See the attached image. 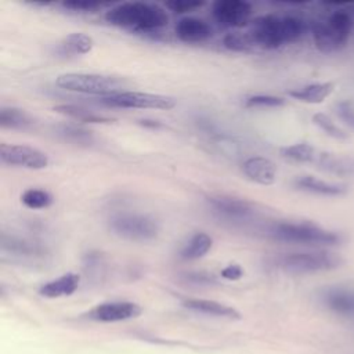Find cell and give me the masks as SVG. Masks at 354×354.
Instances as JSON below:
<instances>
[{
    "mask_svg": "<svg viewBox=\"0 0 354 354\" xmlns=\"http://www.w3.org/2000/svg\"><path fill=\"white\" fill-rule=\"evenodd\" d=\"M307 32L306 22L295 15H260L252 21L249 36L254 46L275 50L300 40Z\"/></svg>",
    "mask_w": 354,
    "mask_h": 354,
    "instance_id": "obj_1",
    "label": "cell"
},
{
    "mask_svg": "<svg viewBox=\"0 0 354 354\" xmlns=\"http://www.w3.org/2000/svg\"><path fill=\"white\" fill-rule=\"evenodd\" d=\"M105 21L111 25L137 32H155L169 24V15L158 4L129 1L111 7L105 12Z\"/></svg>",
    "mask_w": 354,
    "mask_h": 354,
    "instance_id": "obj_2",
    "label": "cell"
},
{
    "mask_svg": "<svg viewBox=\"0 0 354 354\" xmlns=\"http://www.w3.org/2000/svg\"><path fill=\"white\" fill-rule=\"evenodd\" d=\"M274 239L311 248H335L346 241V236L336 231L325 228L313 221H279L270 230Z\"/></svg>",
    "mask_w": 354,
    "mask_h": 354,
    "instance_id": "obj_3",
    "label": "cell"
},
{
    "mask_svg": "<svg viewBox=\"0 0 354 354\" xmlns=\"http://www.w3.org/2000/svg\"><path fill=\"white\" fill-rule=\"evenodd\" d=\"M351 30V14L346 10H336L324 21L317 22L311 29V35L318 51L322 54H335L347 47Z\"/></svg>",
    "mask_w": 354,
    "mask_h": 354,
    "instance_id": "obj_4",
    "label": "cell"
},
{
    "mask_svg": "<svg viewBox=\"0 0 354 354\" xmlns=\"http://www.w3.org/2000/svg\"><path fill=\"white\" fill-rule=\"evenodd\" d=\"M343 263V257L329 249L292 252L285 253L277 259V266L281 270L295 275L333 271L339 268Z\"/></svg>",
    "mask_w": 354,
    "mask_h": 354,
    "instance_id": "obj_5",
    "label": "cell"
},
{
    "mask_svg": "<svg viewBox=\"0 0 354 354\" xmlns=\"http://www.w3.org/2000/svg\"><path fill=\"white\" fill-rule=\"evenodd\" d=\"M55 84L59 88L68 91L109 97L122 93V88L126 86V82L123 79L108 75L69 72L59 75L55 79Z\"/></svg>",
    "mask_w": 354,
    "mask_h": 354,
    "instance_id": "obj_6",
    "label": "cell"
},
{
    "mask_svg": "<svg viewBox=\"0 0 354 354\" xmlns=\"http://www.w3.org/2000/svg\"><path fill=\"white\" fill-rule=\"evenodd\" d=\"M111 230L120 238L137 242L152 241L159 234L158 221L140 213H119L109 220Z\"/></svg>",
    "mask_w": 354,
    "mask_h": 354,
    "instance_id": "obj_7",
    "label": "cell"
},
{
    "mask_svg": "<svg viewBox=\"0 0 354 354\" xmlns=\"http://www.w3.org/2000/svg\"><path fill=\"white\" fill-rule=\"evenodd\" d=\"M101 102L111 108L130 109H171L176 106V100L169 95L142 93V91H122L109 97H102Z\"/></svg>",
    "mask_w": 354,
    "mask_h": 354,
    "instance_id": "obj_8",
    "label": "cell"
},
{
    "mask_svg": "<svg viewBox=\"0 0 354 354\" xmlns=\"http://www.w3.org/2000/svg\"><path fill=\"white\" fill-rule=\"evenodd\" d=\"M319 299L329 313L354 326V286H328L321 292Z\"/></svg>",
    "mask_w": 354,
    "mask_h": 354,
    "instance_id": "obj_9",
    "label": "cell"
},
{
    "mask_svg": "<svg viewBox=\"0 0 354 354\" xmlns=\"http://www.w3.org/2000/svg\"><path fill=\"white\" fill-rule=\"evenodd\" d=\"M0 159L3 163L30 170H41L48 165L47 153L37 148L21 144H1Z\"/></svg>",
    "mask_w": 354,
    "mask_h": 354,
    "instance_id": "obj_10",
    "label": "cell"
},
{
    "mask_svg": "<svg viewBox=\"0 0 354 354\" xmlns=\"http://www.w3.org/2000/svg\"><path fill=\"white\" fill-rule=\"evenodd\" d=\"M214 19L227 28H241L252 15V4L245 0H217L213 7Z\"/></svg>",
    "mask_w": 354,
    "mask_h": 354,
    "instance_id": "obj_11",
    "label": "cell"
},
{
    "mask_svg": "<svg viewBox=\"0 0 354 354\" xmlns=\"http://www.w3.org/2000/svg\"><path fill=\"white\" fill-rule=\"evenodd\" d=\"M141 314V307L133 301H111L102 303L91 308L87 315L101 322H116L136 318Z\"/></svg>",
    "mask_w": 354,
    "mask_h": 354,
    "instance_id": "obj_12",
    "label": "cell"
},
{
    "mask_svg": "<svg viewBox=\"0 0 354 354\" xmlns=\"http://www.w3.org/2000/svg\"><path fill=\"white\" fill-rule=\"evenodd\" d=\"M293 185L304 192L319 195V196H344L348 192V184L342 181H329L324 178H318L315 176H300L293 181Z\"/></svg>",
    "mask_w": 354,
    "mask_h": 354,
    "instance_id": "obj_13",
    "label": "cell"
},
{
    "mask_svg": "<svg viewBox=\"0 0 354 354\" xmlns=\"http://www.w3.org/2000/svg\"><path fill=\"white\" fill-rule=\"evenodd\" d=\"M207 202L214 209V212H217L218 214L227 218L242 220L253 214L252 205L245 199H239L228 195H216V196L207 198Z\"/></svg>",
    "mask_w": 354,
    "mask_h": 354,
    "instance_id": "obj_14",
    "label": "cell"
},
{
    "mask_svg": "<svg viewBox=\"0 0 354 354\" xmlns=\"http://www.w3.org/2000/svg\"><path fill=\"white\" fill-rule=\"evenodd\" d=\"M314 165L332 176L342 178H354V156L319 151Z\"/></svg>",
    "mask_w": 354,
    "mask_h": 354,
    "instance_id": "obj_15",
    "label": "cell"
},
{
    "mask_svg": "<svg viewBox=\"0 0 354 354\" xmlns=\"http://www.w3.org/2000/svg\"><path fill=\"white\" fill-rule=\"evenodd\" d=\"M176 36L184 43H202L212 37L210 25L196 17H184L174 26Z\"/></svg>",
    "mask_w": 354,
    "mask_h": 354,
    "instance_id": "obj_16",
    "label": "cell"
},
{
    "mask_svg": "<svg viewBox=\"0 0 354 354\" xmlns=\"http://www.w3.org/2000/svg\"><path fill=\"white\" fill-rule=\"evenodd\" d=\"M242 170L249 180L260 185H271L277 180L275 163L263 156H252L246 159L242 165Z\"/></svg>",
    "mask_w": 354,
    "mask_h": 354,
    "instance_id": "obj_17",
    "label": "cell"
},
{
    "mask_svg": "<svg viewBox=\"0 0 354 354\" xmlns=\"http://www.w3.org/2000/svg\"><path fill=\"white\" fill-rule=\"evenodd\" d=\"M336 83L326 80V82H314L308 83L303 87L293 88L288 91V95L306 104H321L324 102L335 90Z\"/></svg>",
    "mask_w": 354,
    "mask_h": 354,
    "instance_id": "obj_18",
    "label": "cell"
},
{
    "mask_svg": "<svg viewBox=\"0 0 354 354\" xmlns=\"http://www.w3.org/2000/svg\"><path fill=\"white\" fill-rule=\"evenodd\" d=\"M79 282H80V277L77 274L68 272L61 275L57 279H53L44 283L39 292L41 296L51 297V299L59 297V296H69L77 289Z\"/></svg>",
    "mask_w": 354,
    "mask_h": 354,
    "instance_id": "obj_19",
    "label": "cell"
},
{
    "mask_svg": "<svg viewBox=\"0 0 354 354\" xmlns=\"http://www.w3.org/2000/svg\"><path fill=\"white\" fill-rule=\"evenodd\" d=\"M184 307L194 310V311H199V313H205V314H210V315H216V317H227V318H239V313L225 304H221L218 301L214 300H206V299H187L183 301Z\"/></svg>",
    "mask_w": 354,
    "mask_h": 354,
    "instance_id": "obj_20",
    "label": "cell"
},
{
    "mask_svg": "<svg viewBox=\"0 0 354 354\" xmlns=\"http://www.w3.org/2000/svg\"><path fill=\"white\" fill-rule=\"evenodd\" d=\"M318 152L319 151L310 142H296L279 149L282 158L296 163H315Z\"/></svg>",
    "mask_w": 354,
    "mask_h": 354,
    "instance_id": "obj_21",
    "label": "cell"
},
{
    "mask_svg": "<svg viewBox=\"0 0 354 354\" xmlns=\"http://www.w3.org/2000/svg\"><path fill=\"white\" fill-rule=\"evenodd\" d=\"M54 111L57 113H61L64 116H68L71 119L84 122V123H109V122H112L111 118L94 113L93 111H90L87 108H83L80 105H73V104L55 105Z\"/></svg>",
    "mask_w": 354,
    "mask_h": 354,
    "instance_id": "obj_22",
    "label": "cell"
},
{
    "mask_svg": "<svg viewBox=\"0 0 354 354\" xmlns=\"http://www.w3.org/2000/svg\"><path fill=\"white\" fill-rule=\"evenodd\" d=\"M212 245L213 239L210 235H207L206 232H196L181 249L180 256L184 260H198L212 249Z\"/></svg>",
    "mask_w": 354,
    "mask_h": 354,
    "instance_id": "obj_23",
    "label": "cell"
},
{
    "mask_svg": "<svg viewBox=\"0 0 354 354\" xmlns=\"http://www.w3.org/2000/svg\"><path fill=\"white\" fill-rule=\"evenodd\" d=\"M32 118L22 109L14 106H4L0 111V126L3 129H28L32 126Z\"/></svg>",
    "mask_w": 354,
    "mask_h": 354,
    "instance_id": "obj_24",
    "label": "cell"
},
{
    "mask_svg": "<svg viewBox=\"0 0 354 354\" xmlns=\"http://www.w3.org/2000/svg\"><path fill=\"white\" fill-rule=\"evenodd\" d=\"M94 40L83 32H75L65 36L61 41L62 51L68 54H87L93 50Z\"/></svg>",
    "mask_w": 354,
    "mask_h": 354,
    "instance_id": "obj_25",
    "label": "cell"
},
{
    "mask_svg": "<svg viewBox=\"0 0 354 354\" xmlns=\"http://www.w3.org/2000/svg\"><path fill=\"white\" fill-rule=\"evenodd\" d=\"M53 195L40 188H28L22 192L21 195V202L28 207V209H46L53 203Z\"/></svg>",
    "mask_w": 354,
    "mask_h": 354,
    "instance_id": "obj_26",
    "label": "cell"
},
{
    "mask_svg": "<svg viewBox=\"0 0 354 354\" xmlns=\"http://www.w3.org/2000/svg\"><path fill=\"white\" fill-rule=\"evenodd\" d=\"M313 123L319 129L322 130L326 136L335 138V140H346L348 138V133L340 127L329 115L326 113H322V112H318V113H314L313 115Z\"/></svg>",
    "mask_w": 354,
    "mask_h": 354,
    "instance_id": "obj_27",
    "label": "cell"
},
{
    "mask_svg": "<svg viewBox=\"0 0 354 354\" xmlns=\"http://www.w3.org/2000/svg\"><path fill=\"white\" fill-rule=\"evenodd\" d=\"M57 134L69 142L79 144V145H88L93 142V134L82 127L72 126V124H62L57 127Z\"/></svg>",
    "mask_w": 354,
    "mask_h": 354,
    "instance_id": "obj_28",
    "label": "cell"
},
{
    "mask_svg": "<svg viewBox=\"0 0 354 354\" xmlns=\"http://www.w3.org/2000/svg\"><path fill=\"white\" fill-rule=\"evenodd\" d=\"M223 44L231 51H249L254 46L249 33H230L224 37Z\"/></svg>",
    "mask_w": 354,
    "mask_h": 354,
    "instance_id": "obj_29",
    "label": "cell"
},
{
    "mask_svg": "<svg viewBox=\"0 0 354 354\" xmlns=\"http://www.w3.org/2000/svg\"><path fill=\"white\" fill-rule=\"evenodd\" d=\"M285 105V100L281 97L275 95H268V94H257V95H250L245 101L246 108H278Z\"/></svg>",
    "mask_w": 354,
    "mask_h": 354,
    "instance_id": "obj_30",
    "label": "cell"
},
{
    "mask_svg": "<svg viewBox=\"0 0 354 354\" xmlns=\"http://www.w3.org/2000/svg\"><path fill=\"white\" fill-rule=\"evenodd\" d=\"M335 112L343 124L354 131V102L350 100H340L335 104Z\"/></svg>",
    "mask_w": 354,
    "mask_h": 354,
    "instance_id": "obj_31",
    "label": "cell"
},
{
    "mask_svg": "<svg viewBox=\"0 0 354 354\" xmlns=\"http://www.w3.org/2000/svg\"><path fill=\"white\" fill-rule=\"evenodd\" d=\"M108 3H101V1H93V0H69V1H64L62 6L68 10L72 11H80V12H93L97 11L100 8H102L104 6H106Z\"/></svg>",
    "mask_w": 354,
    "mask_h": 354,
    "instance_id": "obj_32",
    "label": "cell"
},
{
    "mask_svg": "<svg viewBox=\"0 0 354 354\" xmlns=\"http://www.w3.org/2000/svg\"><path fill=\"white\" fill-rule=\"evenodd\" d=\"M205 3L203 1H198V0H171V1H166V8L183 14V12H191L195 11L196 8H201Z\"/></svg>",
    "mask_w": 354,
    "mask_h": 354,
    "instance_id": "obj_33",
    "label": "cell"
},
{
    "mask_svg": "<svg viewBox=\"0 0 354 354\" xmlns=\"http://www.w3.org/2000/svg\"><path fill=\"white\" fill-rule=\"evenodd\" d=\"M243 275V270L239 264H228L221 270V277L228 281H238Z\"/></svg>",
    "mask_w": 354,
    "mask_h": 354,
    "instance_id": "obj_34",
    "label": "cell"
},
{
    "mask_svg": "<svg viewBox=\"0 0 354 354\" xmlns=\"http://www.w3.org/2000/svg\"><path fill=\"white\" fill-rule=\"evenodd\" d=\"M141 124H142V126H147V127H153V129L160 126L159 122H156V120H147V119H145V120H141Z\"/></svg>",
    "mask_w": 354,
    "mask_h": 354,
    "instance_id": "obj_35",
    "label": "cell"
}]
</instances>
